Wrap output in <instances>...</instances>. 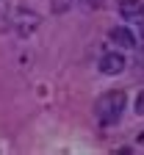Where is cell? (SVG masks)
Masks as SVG:
<instances>
[{"mask_svg": "<svg viewBox=\"0 0 144 155\" xmlns=\"http://www.w3.org/2000/svg\"><path fill=\"white\" fill-rule=\"evenodd\" d=\"M125 91H108V94H102L97 105H94V116H97V122L100 125H116L119 122V116L122 111H125Z\"/></svg>", "mask_w": 144, "mask_h": 155, "instance_id": "1", "label": "cell"}, {"mask_svg": "<svg viewBox=\"0 0 144 155\" xmlns=\"http://www.w3.org/2000/svg\"><path fill=\"white\" fill-rule=\"evenodd\" d=\"M108 39H111L116 47H122V50H133V47H136V36H133L128 28H122V25L111 28V31H108Z\"/></svg>", "mask_w": 144, "mask_h": 155, "instance_id": "3", "label": "cell"}, {"mask_svg": "<svg viewBox=\"0 0 144 155\" xmlns=\"http://www.w3.org/2000/svg\"><path fill=\"white\" fill-rule=\"evenodd\" d=\"M136 33H139V45L144 47V14L136 17Z\"/></svg>", "mask_w": 144, "mask_h": 155, "instance_id": "5", "label": "cell"}, {"mask_svg": "<svg viewBox=\"0 0 144 155\" xmlns=\"http://www.w3.org/2000/svg\"><path fill=\"white\" fill-rule=\"evenodd\" d=\"M119 14L128 17V19H136V17L144 14V6L139 3V0H122V3H119Z\"/></svg>", "mask_w": 144, "mask_h": 155, "instance_id": "4", "label": "cell"}, {"mask_svg": "<svg viewBox=\"0 0 144 155\" xmlns=\"http://www.w3.org/2000/svg\"><path fill=\"white\" fill-rule=\"evenodd\" d=\"M125 64H128L125 55L116 53V50H114V53H105V55L100 58V69L105 72V75H119L122 69H125Z\"/></svg>", "mask_w": 144, "mask_h": 155, "instance_id": "2", "label": "cell"}, {"mask_svg": "<svg viewBox=\"0 0 144 155\" xmlns=\"http://www.w3.org/2000/svg\"><path fill=\"white\" fill-rule=\"evenodd\" d=\"M136 114L144 116V91H139V97H136Z\"/></svg>", "mask_w": 144, "mask_h": 155, "instance_id": "6", "label": "cell"}]
</instances>
